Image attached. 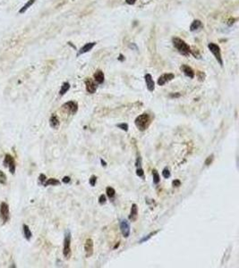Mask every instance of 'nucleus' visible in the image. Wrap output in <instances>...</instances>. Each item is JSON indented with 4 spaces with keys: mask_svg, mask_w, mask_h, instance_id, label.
<instances>
[{
    "mask_svg": "<svg viewBox=\"0 0 239 268\" xmlns=\"http://www.w3.org/2000/svg\"><path fill=\"white\" fill-rule=\"evenodd\" d=\"M22 230H23V235H24L25 239H26L27 241H30V240L31 239V236H32V233H31L30 228H29L26 224H23Z\"/></svg>",
    "mask_w": 239,
    "mask_h": 268,
    "instance_id": "21",
    "label": "nucleus"
},
{
    "mask_svg": "<svg viewBox=\"0 0 239 268\" xmlns=\"http://www.w3.org/2000/svg\"><path fill=\"white\" fill-rule=\"evenodd\" d=\"M93 78L96 83L98 84H102L104 82L105 80V75L103 73V72L101 70H97L95 72V73L93 74Z\"/></svg>",
    "mask_w": 239,
    "mask_h": 268,
    "instance_id": "17",
    "label": "nucleus"
},
{
    "mask_svg": "<svg viewBox=\"0 0 239 268\" xmlns=\"http://www.w3.org/2000/svg\"><path fill=\"white\" fill-rule=\"evenodd\" d=\"M136 1H137V0H125V3H126L127 4L132 5V4H134Z\"/></svg>",
    "mask_w": 239,
    "mask_h": 268,
    "instance_id": "36",
    "label": "nucleus"
},
{
    "mask_svg": "<svg viewBox=\"0 0 239 268\" xmlns=\"http://www.w3.org/2000/svg\"><path fill=\"white\" fill-rule=\"evenodd\" d=\"M59 184H60V182L58 180H56L55 178H50V179L46 180V182H44L43 185L45 187H47V186H49V185H51V186H56V185H59Z\"/></svg>",
    "mask_w": 239,
    "mask_h": 268,
    "instance_id": "20",
    "label": "nucleus"
},
{
    "mask_svg": "<svg viewBox=\"0 0 239 268\" xmlns=\"http://www.w3.org/2000/svg\"><path fill=\"white\" fill-rule=\"evenodd\" d=\"M172 43H173V46L177 48V50L181 55H183L185 56H188L191 54V47L185 40L175 37L172 38Z\"/></svg>",
    "mask_w": 239,
    "mask_h": 268,
    "instance_id": "2",
    "label": "nucleus"
},
{
    "mask_svg": "<svg viewBox=\"0 0 239 268\" xmlns=\"http://www.w3.org/2000/svg\"><path fill=\"white\" fill-rule=\"evenodd\" d=\"M181 71L184 72V74H185L186 76H187V77H189V78H191V79H194V75H195L194 71L190 66L186 65V64H183V65L181 66Z\"/></svg>",
    "mask_w": 239,
    "mask_h": 268,
    "instance_id": "16",
    "label": "nucleus"
},
{
    "mask_svg": "<svg viewBox=\"0 0 239 268\" xmlns=\"http://www.w3.org/2000/svg\"><path fill=\"white\" fill-rule=\"evenodd\" d=\"M119 225H120V231H121V233H122L123 237L128 238L129 235H130V233H131L130 223L126 219H121L120 223H119Z\"/></svg>",
    "mask_w": 239,
    "mask_h": 268,
    "instance_id": "6",
    "label": "nucleus"
},
{
    "mask_svg": "<svg viewBox=\"0 0 239 268\" xmlns=\"http://www.w3.org/2000/svg\"><path fill=\"white\" fill-rule=\"evenodd\" d=\"M62 108L70 114H75L78 111V104L74 101H68L62 106Z\"/></svg>",
    "mask_w": 239,
    "mask_h": 268,
    "instance_id": "5",
    "label": "nucleus"
},
{
    "mask_svg": "<svg viewBox=\"0 0 239 268\" xmlns=\"http://www.w3.org/2000/svg\"><path fill=\"white\" fill-rule=\"evenodd\" d=\"M93 241L91 239H87L84 244V251H85V256L86 258H91L93 255Z\"/></svg>",
    "mask_w": 239,
    "mask_h": 268,
    "instance_id": "9",
    "label": "nucleus"
},
{
    "mask_svg": "<svg viewBox=\"0 0 239 268\" xmlns=\"http://www.w3.org/2000/svg\"><path fill=\"white\" fill-rule=\"evenodd\" d=\"M70 89V83L69 82H64L61 86V89L59 90V95L60 96H64Z\"/></svg>",
    "mask_w": 239,
    "mask_h": 268,
    "instance_id": "23",
    "label": "nucleus"
},
{
    "mask_svg": "<svg viewBox=\"0 0 239 268\" xmlns=\"http://www.w3.org/2000/svg\"><path fill=\"white\" fill-rule=\"evenodd\" d=\"M162 176L165 179H168L171 176V173H170V171H169L168 168H164L163 169V171H162Z\"/></svg>",
    "mask_w": 239,
    "mask_h": 268,
    "instance_id": "28",
    "label": "nucleus"
},
{
    "mask_svg": "<svg viewBox=\"0 0 239 268\" xmlns=\"http://www.w3.org/2000/svg\"><path fill=\"white\" fill-rule=\"evenodd\" d=\"M213 159H214V155L213 154H212L211 156H209L207 158H206V160H205V165L206 166H208V165H210L212 163V161H213Z\"/></svg>",
    "mask_w": 239,
    "mask_h": 268,
    "instance_id": "29",
    "label": "nucleus"
},
{
    "mask_svg": "<svg viewBox=\"0 0 239 268\" xmlns=\"http://www.w3.org/2000/svg\"><path fill=\"white\" fill-rule=\"evenodd\" d=\"M173 79H175V74H173V73H164L158 79V84L160 86H163L167 82L172 80Z\"/></svg>",
    "mask_w": 239,
    "mask_h": 268,
    "instance_id": "10",
    "label": "nucleus"
},
{
    "mask_svg": "<svg viewBox=\"0 0 239 268\" xmlns=\"http://www.w3.org/2000/svg\"><path fill=\"white\" fill-rule=\"evenodd\" d=\"M72 254L71 250V233L69 230L65 231V238H64V248H63V255L65 259H69Z\"/></svg>",
    "mask_w": 239,
    "mask_h": 268,
    "instance_id": "3",
    "label": "nucleus"
},
{
    "mask_svg": "<svg viewBox=\"0 0 239 268\" xmlns=\"http://www.w3.org/2000/svg\"><path fill=\"white\" fill-rule=\"evenodd\" d=\"M85 87H86L87 92L90 94H94L97 90V84L95 83V81H93L91 79L85 80Z\"/></svg>",
    "mask_w": 239,
    "mask_h": 268,
    "instance_id": "12",
    "label": "nucleus"
},
{
    "mask_svg": "<svg viewBox=\"0 0 239 268\" xmlns=\"http://www.w3.org/2000/svg\"><path fill=\"white\" fill-rule=\"evenodd\" d=\"M152 176H153V183L154 184H159L160 182V174L159 173L157 172V170H153L152 171Z\"/></svg>",
    "mask_w": 239,
    "mask_h": 268,
    "instance_id": "25",
    "label": "nucleus"
},
{
    "mask_svg": "<svg viewBox=\"0 0 239 268\" xmlns=\"http://www.w3.org/2000/svg\"><path fill=\"white\" fill-rule=\"evenodd\" d=\"M46 180H47V177H46L45 174H43V173L39 174V183H40V184L43 185L44 182H46Z\"/></svg>",
    "mask_w": 239,
    "mask_h": 268,
    "instance_id": "33",
    "label": "nucleus"
},
{
    "mask_svg": "<svg viewBox=\"0 0 239 268\" xmlns=\"http://www.w3.org/2000/svg\"><path fill=\"white\" fill-rule=\"evenodd\" d=\"M106 202H107V199H106V196L105 195H100L99 196V203L100 204V205H104V204H106Z\"/></svg>",
    "mask_w": 239,
    "mask_h": 268,
    "instance_id": "32",
    "label": "nucleus"
},
{
    "mask_svg": "<svg viewBox=\"0 0 239 268\" xmlns=\"http://www.w3.org/2000/svg\"><path fill=\"white\" fill-rule=\"evenodd\" d=\"M96 182H97V177L95 175H91V178H90V180H89V182H90L91 186L94 187L95 184H96Z\"/></svg>",
    "mask_w": 239,
    "mask_h": 268,
    "instance_id": "31",
    "label": "nucleus"
},
{
    "mask_svg": "<svg viewBox=\"0 0 239 268\" xmlns=\"http://www.w3.org/2000/svg\"><path fill=\"white\" fill-rule=\"evenodd\" d=\"M151 123V117L149 114L147 113H143L142 114H140L139 116H137L134 120V123L135 126L138 128L139 131H146L150 124Z\"/></svg>",
    "mask_w": 239,
    "mask_h": 268,
    "instance_id": "1",
    "label": "nucleus"
},
{
    "mask_svg": "<svg viewBox=\"0 0 239 268\" xmlns=\"http://www.w3.org/2000/svg\"><path fill=\"white\" fill-rule=\"evenodd\" d=\"M117 128H119V129H121V130H122V131H128V129H129V127H128V124H127V123H122L117 124Z\"/></svg>",
    "mask_w": 239,
    "mask_h": 268,
    "instance_id": "27",
    "label": "nucleus"
},
{
    "mask_svg": "<svg viewBox=\"0 0 239 268\" xmlns=\"http://www.w3.org/2000/svg\"><path fill=\"white\" fill-rule=\"evenodd\" d=\"M49 124H50V126H51L53 129H57V128H58V126H59V124H60V122H59L58 117H57L55 114H53L51 115V117H50V119H49Z\"/></svg>",
    "mask_w": 239,
    "mask_h": 268,
    "instance_id": "18",
    "label": "nucleus"
},
{
    "mask_svg": "<svg viewBox=\"0 0 239 268\" xmlns=\"http://www.w3.org/2000/svg\"><path fill=\"white\" fill-rule=\"evenodd\" d=\"M106 194H107V196H108L110 199H114L115 196H116V190H115V189L112 188V187H107V189H106Z\"/></svg>",
    "mask_w": 239,
    "mask_h": 268,
    "instance_id": "24",
    "label": "nucleus"
},
{
    "mask_svg": "<svg viewBox=\"0 0 239 268\" xmlns=\"http://www.w3.org/2000/svg\"><path fill=\"white\" fill-rule=\"evenodd\" d=\"M208 47L210 49V51L212 53V55L215 56L216 60L218 61V63L223 66V59H222V56H221V51H220V47L215 44V43H210L208 45Z\"/></svg>",
    "mask_w": 239,
    "mask_h": 268,
    "instance_id": "4",
    "label": "nucleus"
},
{
    "mask_svg": "<svg viewBox=\"0 0 239 268\" xmlns=\"http://www.w3.org/2000/svg\"><path fill=\"white\" fill-rule=\"evenodd\" d=\"M35 1L36 0H29V1H27V3L19 10V13H25L34 3H35Z\"/></svg>",
    "mask_w": 239,
    "mask_h": 268,
    "instance_id": "22",
    "label": "nucleus"
},
{
    "mask_svg": "<svg viewBox=\"0 0 239 268\" xmlns=\"http://www.w3.org/2000/svg\"><path fill=\"white\" fill-rule=\"evenodd\" d=\"M96 45V42H90V43H86L82 47H81V49L78 51V53H77V56H79V55H83V54H85V53H87V52H89V51H91L93 47H94V46Z\"/></svg>",
    "mask_w": 239,
    "mask_h": 268,
    "instance_id": "15",
    "label": "nucleus"
},
{
    "mask_svg": "<svg viewBox=\"0 0 239 268\" xmlns=\"http://www.w3.org/2000/svg\"><path fill=\"white\" fill-rule=\"evenodd\" d=\"M142 157L140 156H138L136 157V160H135V167H136V174L137 176L141 177V178H144V171L143 169V165H142Z\"/></svg>",
    "mask_w": 239,
    "mask_h": 268,
    "instance_id": "11",
    "label": "nucleus"
},
{
    "mask_svg": "<svg viewBox=\"0 0 239 268\" xmlns=\"http://www.w3.org/2000/svg\"><path fill=\"white\" fill-rule=\"evenodd\" d=\"M172 186L175 188H177V187H179V186H181V182H180V180H174L173 182H172Z\"/></svg>",
    "mask_w": 239,
    "mask_h": 268,
    "instance_id": "34",
    "label": "nucleus"
},
{
    "mask_svg": "<svg viewBox=\"0 0 239 268\" xmlns=\"http://www.w3.org/2000/svg\"><path fill=\"white\" fill-rule=\"evenodd\" d=\"M100 162H101V164H102V166H107V163H106L103 159H101Z\"/></svg>",
    "mask_w": 239,
    "mask_h": 268,
    "instance_id": "38",
    "label": "nucleus"
},
{
    "mask_svg": "<svg viewBox=\"0 0 239 268\" xmlns=\"http://www.w3.org/2000/svg\"><path fill=\"white\" fill-rule=\"evenodd\" d=\"M4 165L5 167H7V166H8L9 172H10L12 174H13V173H14V172H15V162H14V159H13V157L11 155L7 154V155H5V156H4Z\"/></svg>",
    "mask_w": 239,
    "mask_h": 268,
    "instance_id": "8",
    "label": "nucleus"
},
{
    "mask_svg": "<svg viewBox=\"0 0 239 268\" xmlns=\"http://www.w3.org/2000/svg\"><path fill=\"white\" fill-rule=\"evenodd\" d=\"M63 182L64 183H69L70 182H71V178L69 177V176H65L64 178H63Z\"/></svg>",
    "mask_w": 239,
    "mask_h": 268,
    "instance_id": "35",
    "label": "nucleus"
},
{
    "mask_svg": "<svg viewBox=\"0 0 239 268\" xmlns=\"http://www.w3.org/2000/svg\"><path fill=\"white\" fill-rule=\"evenodd\" d=\"M202 26H203V24H202V21H201L200 20H194V21L192 22L191 26H190V30H191V31H195V30H197L199 28H201Z\"/></svg>",
    "mask_w": 239,
    "mask_h": 268,
    "instance_id": "19",
    "label": "nucleus"
},
{
    "mask_svg": "<svg viewBox=\"0 0 239 268\" xmlns=\"http://www.w3.org/2000/svg\"><path fill=\"white\" fill-rule=\"evenodd\" d=\"M159 232H160V231L158 230V231H155V232H153V233H151L150 234H148L147 236H145V237H143L142 240H140V241H139V242H140V243H143V242H145V241H149V240H150V239H151L152 236H154L155 234H157Z\"/></svg>",
    "mask_w": 239,
    "mask_h": 268,
    "instance_id": "26",
    "label": "nucleus"
},
{
    "mask_svg": "<svg viewBox=\"0 0 239 268\" xmlns=\"http://www.w3.org/2000/svg\"><path fill=\"white\" fill-rule=\"evenodd\" d=\"M144 80H145L146 87H147L148 90L151 91V92L154 91V89H155V83H154V80L152 79V76L150 73H146L145 76H144Z\"/></svg>",
    "mask_w": 239,
    "mask_h": 268,
    "instance_id": "13",
    "label": "nucleus"
},
{
    "mask_svg": "<svg viewBox=\"0 0 239 268\" xmlns=\"http://www.w3.org/2000/svg\"><path fill=\"white\" fill-rule=\"evenodd\" d=\"M138 218V207L136 204H133L131 210H130V215H129V221L130 222H135Z\"/></svg>",
    "mask_w": 239,
    "mask_h": 268,
    "instance_id": "14",
    "label": "nucleus"
},
{
    "mask_svg": "<svg viewBox=\"0 0 239 268\" xmlns=\"http://www.w3.org/2000/svg\"><path fill=\"white\" fill-rule=\"evenodd\" d=\"M170 97H180V94H171Z\"/></svg>",
    "mask_w": 239,
    "mask_h": 268,
    "instance_id": "37",
    "label": "nucleus"
},
{
    "mask_svg": "<svg viewBox=\"0 0 239 268\" xmlns=\"http://www.w3.org/2000/svg\"><path fill=\"white\" fill-rule=\"evenodd\" d=\"M9 206L5 202H2L0 205V217L4 224L9 221Z\"/></svg>",
    "mask_w": 239,
    "mask_h": 268,
    "instance_id": "7",
    "label": "nucleus"
},
{
    "mask_svg": "<svg viewBox=\"0 0 239 268\" xmlns=\"http://www.w3.org/2000/svg\"><path fill=\"white\" fill-rule=\"evenodd\" d=\"M0 183L3 185H4L6 183V176L2 171H0Z\"/></svg>",
    "mask_w": 239,
    "mask_h": 268,
    "instance_id": "30",
    "label": "nucleus"
}]
</instances>
